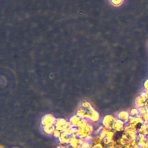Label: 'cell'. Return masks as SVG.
<instances>
[{"label":"cell","instance_id":"cell-1","mask_svg":"<svg viewBox=\"0 0 148 148\" xmlns=\"http://www.w3.org/2000/svg\"><path fill=\"white\" fill-rule=\"evenodd\" d=\"M148 99V94L145 91L142 92L135 99V104L138 108L146 106Z\"/></svg>","mask_w":148,"mask_h":148},{"label":"cell","instance_id":"cell-2","mask_svg":"<svg viewBox=\"0 0 148 148\" xmlns=\"http://www.w3.org/2000/svg\"><path fill=\"white\" fill-rule=\"evenodd\" d=\"M138 110H139V114L141 115V116H143L145 114L148 113V110H147V109L146 108V106H143V107H141V108H138Z\"/></svg>","mask_w":148,"mask_h":148},{"label":"cell","instance_id":"cell-3","mask_svg":"<svg viewBox=\"0 0 148 148\" xmlns=\"http://www.w3.org/2000/svg\"><path fill=\"white\" fill-rule=\"evenodd\" d=\"M143 87L145 91L148 94V78L145 80L143 83Z\"/></svg>","mask_w":148,"mask_h":148},{"label":"cell","instance_id":"cell-4","mask_svg":"<svg viewBox=\"0 0 148 148\" xmlns=\"http://www.w3.org/2000/svg\"><path fill=\"white\" fill-rule=\"evenodd\" d=\"M131 113L132 115L134 116H138V115L139 114L138 109H132V110L131 111Z\"/></svg>","mask_w":148,"mask_h":148},{"label":"cell","instance_id":"cell-5","mask_svg":"<svg viewBox=\"0 0 148 148\" xmlns=\"http://www.w3.org/2000/svg\"><path fill=\"white\" fill-rule=\"evenodd\" d=\"M142 140L146 143H148V132H147L144 133V134L143 135V136H142Z\"/></svg>","mask_w":148,"mask_h":148},{"label":"cell","instance_id":"cell-6","mask_svg":"<svg viewBox=\"0 0 148 148\" xmlns=\"http://www.w3.org/2000/svg\"><path fill=\"white\" fill-rule=\"evenodd\" d=\"M135 148H145V147H144L143 145H140V144H139V145H137V146H136V147Z\"/></svg>","mask_w":148,"mask_h":148}]
</instances>
